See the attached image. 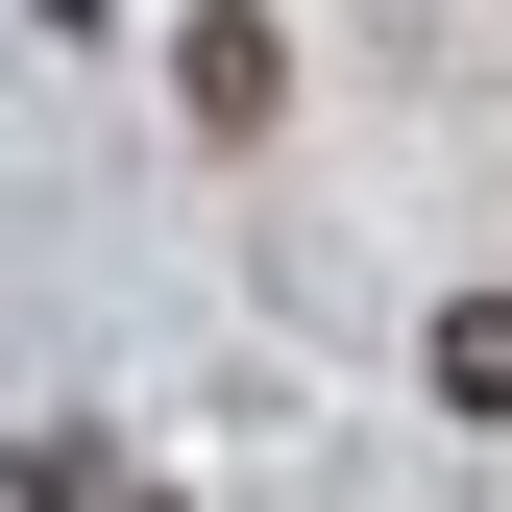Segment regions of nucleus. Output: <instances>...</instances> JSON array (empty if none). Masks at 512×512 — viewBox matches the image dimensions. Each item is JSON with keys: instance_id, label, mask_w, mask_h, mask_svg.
Masks as SVG:
<instances>
[{"instance_id": "nucleus-1", "label": "nucleus", "mask_w": 512, "mask_h": 512, "mask_svg": "<svg viewBox=\"0 0 512 512\" xmlns=\"http://www.w3.org/2000/svg\"><path fill=\"white\" fill-rule=\"evenodd\" d=\"M171 98H196L220 147H269V98H293V49L244 25V0H196V25H171Z\"/></svg>"}, {"instance_id": "nucleus-2", "label": "nucleus", "mask_w": 512, "mask_h": 512, "mask_svg": "<svg viewBox=\"0 0 512 512\" xmlns=\"http://www.w3.org/2000/svg\"><path fill=\"white\" fill-rule=\"evenodd\" d=\"M439 415H512V293H439Z\"/></svg>"}]
</instances>
